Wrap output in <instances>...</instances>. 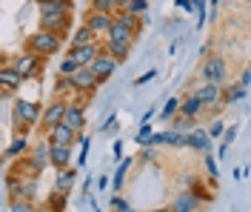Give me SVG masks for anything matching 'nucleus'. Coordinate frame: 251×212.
<instances>
[{
  "label": "nucleus",
  "instance_id": "13d9d810",
  "mask_svg": "<svg viewBox=\"0 0 251 212\" xmlns=\"http://www.w3.org/2000/svg\"><path fill=\"white\" fill-rule=\"evenodd\" d=\"M54 3H69V6H75V0H54Z\"/></svg>",
  "mask_w": 251,
  "mask_h": 212
},
{
  "label": "nucleus",
  "instance_id": "09e8293b",
  "mask_svg": "<svg viewBox=\"0 0 251 212\" xmlns=\"http://www.w3.org/2000/svg\"><path fill=\"white\" fill-rule=\"evenodd\" d=\"M111 155H114V161H120V158H123V141H120V138L111 144Z\"/></svg>",
  "mask_w": 251,
  "mask_h": 212
},
{
  "label": "nucleus",
  "instance_id": "052dcab7",
  "mask_svg": "<svg viewBox=\"0 0 251 212\" xmlns=\"http://www.w3.org/2000/svg\"><path fill=\"white\" fill-rule=\"evenodd\" d=\"M0 212H3V210H0Z\"/></svg>",
  "mask_w": 251,
  "mask_h": 212
},
{
  "label": "nucleus",
  "instance_id": "37998d69",
  "mask_svg": "<svg viewBox=\"0 0 251 212\" xmlns=\"http://www.w3.org/2000/svg\"><path fill=\"white\" fill-rule=\"evenodd\" d=\"M157 72H160V69H146L143 75H137V78H134V86H146L149 81H154V78H157Z\"/></svg>",
  "mask_w": 251,
  "mask_h": 212
},
{
  "label": "nucleus",
  "instance_id": "f257e3e1",
  "mask_svg": "<svg viewBox=\"0 0 251 212\" xmlns=\"http://www.w3.org/2000/svg\"><path fill=\"white\" fill-rule=\"evenodd\" d=\"M63 46H66V40H63L60 34H51V32H46V29H34V32L26 37V52L43 58V61L54 58Z\"/></svg>",
  "mask_w": 251,
  "mask_h": 212
},
{
  "label": "nucleus",
  "instance_id": "72a5a7b5",
  "mask_svg": "<svg viewBox=\"0 0 251 212\" xmlns=\"http://www.w3.org/2000/svg\"><path fill=\"white\" fill-rule=\"evenodd\" d=\"M194 126H197V118H183V115H174L172 118V129L174 132H186L188 135Z\"/></svg>",
  "mask_w": 251,
  "mask_h": 212
},
{
  "label": "nucleus",
  "instance_id": "5701e85b",
  "mask_svg": "<svg viewBox=\"0 0 251 212\" xmlns=\"http://www.w3.org/2000/svg\"><path fill=\"white\" fill-rule=\"evenodd\" d=\"M34 6H37L40 17H51V15H72V12H75V6H69V3H54V0H34Z\"/></svg>",
  "mask_w": 251,
  "mask_h": 212
},
{
  "label": "nucleus",
  "instance_id": "864d4df0",
  "mask_svg": "<svg viewBox=\"0 0 251 212\" xmlns=\"http://www.w3.org/2000/svg\"><path fill=\"white\" fill-rule=\"evenodd\" d=\"M92 183H94V175H89V178L83 181V195H86V198L92 195Z\"/></svg>",
  "mask_w": 251,
  "mask_h": 212
},
{
  "label": "nucleus",
  "instance_id": "7ed1b4c3",
  "mask_svg": "<svg viewBox=\"0 0 251 212\" xmlns=\"http://www.w3.org/2000/svg\"><path fill=\"white\" fill-rule=\"evenodd\" d=\"M40 103L37 100H15V106H12V126H15V132H26L29 135L31 126L40 121Z\"/></svg>",
  "mask_w": 251,
  "mask_h": 212
},
{
  "label": "nucleus",
  "instance_id": "393cba45",
  "mask_svg": "<svg viewBox=\"0 0 251 212\" xmlns=\"http://www.w3.org/2000/svg\"><path fill=\"white\" fill-rule=\"evenodd\" d=\"M114 23H117V26H123V29H128V32L131 34H137V37H140V29H143V23H140V17L137 15H131V12H114Z\"/></svg>",
  "mask_w": 251,
  "mask_h": 212
},
{
  "label": "nucleus",
  "instance_id": "f3484780",
  "mask_svg": "<svg viewBox=\"0 0 251 212\" xmlns=\"http://www.w3.org/2000/svg\"><path fill=\"white\" fill-rule=\"evenodd\" d=\"M72 149L75 147H57V144H49V166L51 169H63V166H72Z\"/></svg>",
  "mask_w": 251,
  "mask_h": 212
},
{
  "label": "nucleus",
  "instance_id": "7c9ffc66",
  "mask_svg": "<svg viewBox=\"0 0 251 212\" xmlns=\"http://www.w3.org/2000/svg\"><path fill=\"white\" fill-rule=\"evenodd\" d=\"M69 198L66 192H57V189H49V198H46V210L49 212H63L66 210V204H69Z\"/></svg>",
  "mask_w": 251,
  "mask_h": 212
},
{
  "label": "nucleus",
  "instance_id": "4be33fe9",
  "mask_svg": "<svg viewBox=\"0 0 251 212\" xmlns=\"http://www.w3.org/2000/svg\"><path fill=\"white\" fill-rule=\"evenodd\" d=\"M205 112V106L200 100L194 98L191 92H186L183 98H180V106H177V115H183V118H200Z\"/></svg>",
  "mask_w": 251,
  "mask_h": 212
},
{
  "label": "nucleus",
  "instance_id": "4468645a",
  "mask_svg": "<svg viewBox=\"0 0 251 212\" xmlns=\"http://www.w3.org/2000/svg\"><path fill=\"white\" fill-rule=\"evenodd\" d=\"M49 144H57V147H77V132H72L66 123H57L51 129L43 132Z\"/></svg>",
  "mask_w": 251,
  "mask_h": 212
},
{
  "label": "nucleus",
  "instance_id": "c85d7f7f",
  "mask_svg": "<svg viewBox=\"0 0 251 212\" xmlns=\"http://www.w3.org/2000/svg\"><path fill=\"white\" fill-rule=\"evenodd\" d=\"M103 52H106V55H111L117 63H126V58L131 55V46H126V43H117V40H106V43H103Z\"/></svg>",
  "mask_w": 251,
  "mask_h": 212
},
{
  "label": "nucleus",
  "instance_id": "bb28decb",
  "mask_svg": "<svg viewBox=\"0 0 251 212\" xmlns=\"http://www.w3.org/2000/svg\"><path fill=\"white\" fill-rule=\"evenodd\" d=\"M131 161H134V158H120V161H117V172L109 178V186L114 192H120L126 186V175H128V169H131Z\"/></svg>",
  "mask_w": 251,
  "mask_h": 212
},
{
  "label": "nucleus",
  "instance_id": "2eb2a0df",
  "mask_svg": "<svg viewBox=\"0 0 251 212\" xmlns=\"http://www.w3.org/2000/svg\"><path fill=\"white\" fill-rule=\"evenodd\" d=\"M83 23H86V26L94 32V37L100 40L103 34L109 32V26L114 23V17L106 15V12H92V9H89V12H86V17H83Z\"/></svg>",
  "mask_w": 251,
  "mask_h": 212
},
{
  "label": "nucleus",
  "instance_id": "c756f323",
  "mask_svg": "<svg viewBox=\"0 0 251 212\" xmlns=\"http://www.w3.org/2000/svg\"><path fill=\"white\" fill-rule=\"evenodd\" d=\"M77 147H80V152H77V158H75V166L83 169V166L89 163V149H92V138H89L86 132H80L77 135Z\"/></svg>",
  "mask_w": 251,
  "mask_h": 212
},
{
  "label": "nucleus",
  "instance_id": "dca6fc26",
  "mask_svg": "<svg viewBox=\"0 0 251 212\" xmlns=\"http://www.w3.org/2000/svg\"><path fill=\"white\" fill-rule=\"evenodd\" d=\"M200 207H203V201L194 195V192H188V189L177 192V195L172 198V204H169L172 212H200Z\"/></svg>",
  "mask_w": 251,
  "mask_h": 212
},
{
  "label": "nucleus",
  "instance_id": "4d7b16f0",
  "mask_svg": "<svg viewBox=\"0 0 251 212\" xmlns=\"http://www.w3.org/2000/svg\"><path fill=\"white\" fill-rule=\"evenodd\" d=\"M146 212H172L169 207H154V210H146Z\"/></svg>",
  "mask_w": 251,
  "mask_h": 212
},
{
  "label": "nucleus",
  "instance_id": "a878e982",
  "mask_svg": "<svg viewBox=\"0 0 251 212\" xmlns=\"http://www.w3.org/2000/svg\"><path fill=\"white\" fill-rule=\"evenodd\" d=\"M26 149H29V135H26V132H15L12 144L6 147V158L15 161V158H20V155H26Z\"/></svg>",
  "mask_w": 251,
  "mask_h": 212
},
{
  "label": "nucleus",
  "instance_id": "39448f33",
  "mask_svg": "<svg viewBox=\"0 0 251 212\" xmlns=\"http://www.w3.org/2000/svg\"><path fill=\"white\" fill-rule=\"evenodd\" d=\"M200 81L217 83V86H226V81H228V61H226L223 55H217V52H208V55H203Z\"/></svg>",
  "mask_w": 251,
  "mask_h": 212
},
{
  "label": "nucleus",
  "instance_id": "49530a36",
  "mask_svg": "<svg viewBox=\"0 0 251 212\" xmlns=\"http://www.w3.org/2000/svg\"><path fill=\"white\" fill-rule=\"evenodd\" d=\"M174 6H177L183 15H191V12H194V3H191V0H174Z\"/></svg>",
  "mask_w": 251,
  "mask_h": 212
},
{
  "label": "nucleus",
  "instance_id": "de8ad7c7",
  "mask_svg": "<svg viewBox=\"0 0 251 212\" xmlns=\"http://www.w3.org/2000/svg\"><path fill=\"white\" fill-rule=\"evenodd\" d=\"M114 123H117V112H109V115H106V121H103V123H100V132L111 129V126H114Z\"/></svg>",
  "mask_w": 251,
  "mask_h": 212
},
{
  "label": "nucleus",
  "instance_id": "6ab92c4d",
  "mask_svg": "<svg viewBox=\"0 0 251 212\" xmlns=\"http://www.w3.org/2000/svg\"><path fill=\"white\" fill-rule=\"evenodd\" d=\"M100 52H103V43L94 40V43H86V46H75V49H69V55L77 61V66H89Z\"/></svg>",
  "mask_w": 251,
  "mask_h": 212
},
{
  "label": "nucleus",
  "instance_id": "6e6d98bb",
  "mask_svg": "<svg viewBox=\"0 0 251 212\" xmlns=\"http://www.w3.org/2000/svg\"><path fill=\"white\" fill-rule=\"evenodd\" d=\"M226 155H228V147H226V144H220V149H217V161H223Z\"/></svg>",
  "mask_w": 251,
  "mask_h": 212
},
{
  "label": "nucleus",
  "instance_id": "9b49d317",
  "mask_svg": "<svg viewBox=\"0 0 251 212\" xmlns=\"http://www.w3.org/2000/svg\"><path fill=\"white\" fill-rule=\"evenodd\" d=\"M117 66H120V63H117V61H114L111 55H106V52H100V55L94 58L92 63H89V69L94 72V78H97V83L103 86V83L109 81V78L114 75V72H117Z\"/></svg>",
  "mask_w": 251,
  "mask_h": 212
},
{
  "label": "nucleus",
  "instance_id": "2f4dec72",
  "mask_svg": "<svg viewBox=\"0 0 251 212\" xmlns=\"http://www.w3.org/2000/svg\"><path fill=\"white\" fill-rule=\"evenodd\" d=\"M51 92H54V98H63V100H69V103H72V98H75L72 81H69V78H60V75L54 78V89H51Z\"/></svg>",
  "mask_w": 251,
  "mask_h": 212
},
{
  "label": "nucleus",
  "instance_id": "423d86ee",
  "mask_svg": "<svg viewBox=\"0 0 251 212\" xmlns=\"http://www.w3.org/2000/svg\"><path fill=\"white\" fill-rule=\"evenodd\" d=\"M72 81V89H75V95H86V98H94L97 95V89H100V83L94 78V72L89 66H80L77 72L69 78Z\"/></svg>",
  "mask_w": 251,
  "mask_h": 212
},
{
  "label": "nucleus",
  "instance_id": "58836bf2",
  "mask_svg": "<svg viewBox=\"0 0 251 212\" xmlns=\"http://www.w3.org/2000/svg\"><path fill=\"white\" fill-rule=\"evenodd\" d=\"M9 212H37V204L34 201H20V198H15V201H9Z\"/></svg>",
  "mask_w": 251,
  "mask_h": 212
},
{
  "label": "nucleus",
  "instance_id": "20e7f679",
  "mask_svg": "<svg viewBox=\"0 0 251 212\" xmlns=\"http://www.w3.org/2000/svg\"><path fill=\"white\" fill-rule=\"evenodd\" d=\"M6 192H9V201H34L37 198V175H26V172H12L6 178Z\"/></svg>",
  "mask_w": 251,
  "mask_h": 212
},
{
  "label": "nucleus",
  "instance_id": "a18cd8bd",
  "mask_svg": "<svg viewBox=\"0 0 251 212\" xmlns=\"http://www.w3.org/2000/svg\"><path fill=\"white\" fill-rule=\"evenodd\" d=\"M223 129H226V123H223V121H214V123H211L205 132H208V138L214 141V138H220V135H223Z\"/></svg>",
  "mask_w": 251,
  "mask_h": 212
},
{
  "label": "nucleus",
  "instance_id": "b1692460",
  "mask_svg": "<svg viewBox=\"0 0 251 212\" xmlns=\"http://www.w3.org/2000/svg\"><path fill=\"white\" fill-rule=\"evenodd\" d=\"M20 86H23V78L17 75L15 69L9 63L0 66V89H3V92H17Z\"/></svg>",
  "mask_w": 251,
  "mask_h": 212
},
{
  "label": "nucleus",
  "instance_id": "603ef678",
  "mask_svg": "<svg viewBox=\"0 0 251 212\" xmlns=\"http://www.w3.org/2000/svg\"><path fill=\"white\" fill-rule=\"evenodd\" d=\"M249 81H251V72H249V66H246V69H243V72H240V86H246V89H249Z\"/></svg>",
  "mask_w": 251,
  "mask_h": 212
},
{
  "label": "nucleus",
  "instance_id": "f03ea898",
  "mask_svg": "<svg viewBox=\"0 0 251 212\" xmlns=\"http://www.w3.org/2000/svg\"><path fill=\"white\" fill-rule=\"evenodd\" d=\"M43 169H49V141L40 138L37 144H29L26 155H20L17 163V172H26V175H40Z\"/></svg>",
  "mask_w": 251,
  "mask_h": 212
},
{
  "label": "nucleus",
  "instance_id": "473e14b6",
  "mask_svg": "<svg viewBox=\"0 0 251 212\" xmlns=\"http://www.w3.org/2000/svg\"><path fill=\"white\" fill-rule=\"evenodd\" d=\"M203 183H205V181H200V178H194V175H191V178L186 181V189H188V192H194V195L200 198L203 204H208V201H211V192L205 189Z\"/></svg>",
  "mask_w": 251,
  "mask_h": 212
},
{
  "label": "nucleus",
  "instance_id": "3c124183",
  "mask_svg": "<svg viewBox=\"0 0 251 212\" xmlns=\"http://www.w3.org/2000/svg\"><path fill=\"white\" fill-rule=\"evenodd\" d=\"M151 118H157V106H149V109H146V112L140 115V123H149Z\"/></svg>",
  "mask_w": 251,
  "mask_h": 212
},
{
  "label": "nucleus",
  "instance_id": "412c9836",
  "mask_svg": "<svg viewBox=\"0 0 251 212\" xmlns=\"http://www.w3.org/2000/svg\"><path fill=\"white\" fill-rule=\"evenodd\" d=\"M69 49H75V46H86V43H94L97 37H94V32L86 26V23H75V29L69 32Z\"/></svg>",
  "mask_w": 251,
  "mask_h": 212
},
{
  "label": "nucleus",
  "instance_id": "6e6552de",
  "mask_svg": "<svg viewBox=\"0 0 251 212\" xmlns=\"http://www.w3.org/2000/svg\"><path fill=\"white\" fill-rule=\"evenodd\" d=\"M37 29H46V32H51V34H60L63 40H66V37H69V32L75 29V20H72V15L40 17V20H37Z\"/></svg>",
  "mask_w": 251,
  "mask_h": 212
},
{
  "label": "nucleus",
  "instance_id": "8fccbe9b",
  "mask_svg": "<svg viewBox=\"0 0 251 212\" xmlns=\"http://www.w3.org/2000/svg\"><path fill=\"white\" fill-rule=\"evenodd\" d=\"M140 161H143V163H151V161H154V147H143Z\"/></svg>",
  "mask_w": 251,
  "mask_h": 212
},
{
  "label": "nucleus",
  "instance_id": "0eeeda50",
  "mask_svg": "<svg viewBox=\"0 0 251 212\" xmlns=\"http://www.w3.org/2000/svg\"><path fill=\"white\" fill-rule=\"evenodd\" d=\"M12 69H15L17 75H20V78H23V81H29V78H37V75H40V66H43V58H37V55H31V52H20V55H17L15 61H12Z\"/></svg>",
  "mask_w": 251,
  "mask_h": 212
},
{
  "label": "nucleus",
  "instance_id": "aec40b11",
  "mask_svg": "<svg viewBox=\"0 0 251 212\" xmlns=\"http://www.w3.org/2000/svg\"><path fill=\"white\" fill-rule=\"evenodd\" d=\"M186 147L188 149H197V152H211L214 141L208 138V132H205V129H197V126H194V129L186 135Z\"/></svg>",
  "mask_w": 251,
  "mask_h": 212
},
{
  "label": "nucleus",
  "instance_id": "bf43d9fd",
  "mask_svg": "<svg viewBox=\"0 0 251 212\" xmlns=\"http://www.w3.org/2000/svg\"><path fill=\"white\" fill-rule=\"evenodd\" d=\"M126 212H137V210H131V207H128V210H126Z\"/></svg>",
  "mask_w": 251,
  "mask_h": 212
},
{
  "label": "nucleus",
  "instance_id": "c9c22d12",
  "mask_svg": "<svg viewBox=\"0 0 251 212\" xmlns=\"http://www.w3.org/2000/svg\"><path fill=\"white\" fill-rule=\"evenodd\" d=\"M203 169H205V175L217 183V178H220V166H217V158L211 155V152H205V158H203Z\"/></svg>",
  "mask_w": 251,
  "mask_h": 212
},
{
  "label": "nucleus",
  "instance_id": "f704fd0d",
  "mask_svg": "<svg viewBox=\"0 0 251 212\" xmlns=\"http://www.w3.org/2000/svg\"><path fill=\"white\" fill-rule=\"evenodd\" d=\"M77 69H80L77 61H75L72 55H66V58L60 61V66H57V75H60V78H72V75H75Z\"/></svg>",
  "mask_w": 251,
  "mask_h": 212
},
{
  "label": "nucleus",
  "instance_id": "79ce46f5",
  "mask_svg": "<svg viewBox=\"0 0 251 212\" xmlns=\"http://www.w3.org/2000/svg\"><path fill=\"white\" fill-rule=\"evenodd\" d=\"M128 207H131V204H128L120 192H114V195H111V212H126Z\"/></svg>",
  "mask_w": 251,
  "mask_h": 212
},
{
  "label": "nucleus",
  "instance_id": "a19ab883",
  "mask_svg": "<svg viewBox=\"0 0 251 212\" xmlns=\"http://www.w3.org/2000/svg\"><path fill=\"white\" fill-rule=\"evenodd\" d=\"M194 3V12H197V29H203L205 26V3L208 0H191Z\"/></svg>",
  "mask_w": 251,
  "mask_h": 212
},
{
  "label": "nucleus",
  "instance_id": "cd10ccee",
  "mask_svg": "<svg viewBox=\"0 0 251 212\" xmlns=\"http://www.w3.org/2000/svg\"><path fill=\"white\" fill-rule=\"evenodd\" d=\"M106 40H117V43H126V46H134L137 43V34H131L128 29H123V26H117V23H111L109 32L103 34Z\"/></svg>",
  "mask_w": 251,
  "mask_h": 212
},
{
  "label": "nucleus",
  "instance_id": "ea45409f",
  "mask_svg": "<svg viewBox=\"0 0 251 212\" xmlns=\"http://www.w3.org/2000/svg\"><path fill=\"white\" fill-rule=\"evenodd\" d=\"M126 12H131V15H146L149 12V0H128V6H126Z\"/></svg>",
  "mask_w": 251,
  "mask_h": 212
},
{
  "label": "nucleus",
  "instance_id": "c03bdc74",
  "mask_svg": "<svg viewBox=\"0 0 251 212\" xmlns=\"http://www.w3.org/2000/svg\"><path fill=\"white\" fill-rule=\"evenodd\" d=\"M220 138H223V144H226V147H231V144H234V138H237V126H234V123H231V126H226Z\"/></svg>",
  "mask_w": 251,
  "mask_h": 212
},
{
  "label": "nucleus",
  "instance_id": "9d476101",
  "mask_svg": "<svg viewBox=\"0 0 251 212\" xmlns=\"http://www.w3.org/2000/svg\"><path fill=\"white\" fill-rule=\"evenodd\" d=\"M194 98L203 103L205 109H220V86L217 83H205V81H200L197 86H191L188 89Z\"/></svg>",
  "mask_w": 251,
  "mask_h": 212
},
{
  "label": "nucleus",
  "instance_id": "f8f14e48",
  "mask_svg": "<svg viewBox=\"0 0 251 212\" xmlns=\"http://www.w3.org/2000/svg\"><path fill=\"white\" fill-rule=\"evenodd\" d=\"M60 123H66V126H69V129L72 132H86V103H69V106H66V112H63V121Z\"/></svg>",
  "mask_w": 251,
  "mask_h": 212
},
{
  "label": "nucleus",
  "instance_id": "5fc2aeb1",
  "mask_svg": "<svg viewBox=\"0 0 251 212\" xmlns=\"http://www.w3.org/2000/svg\"><path fill=\"white\" fill-rule=\"evenodd\" d=\"M97 189H109V175H100L97 178Z\"/></svg>",
  "mask_w": 251,
  "mask_h": 212
},
{
  "label": "nucleus",
  "instance_id": "ddd939ff",
  "mask_svg": "<svg viewBox=\"0 0 251 212\" xmlns=\"http://www.w3.org/2000/svg\"><path fill=\"white\" fill-rule=\"evenodd\" d=\"M75 183H77V166L75 163L72 166H63V169H54V186L51 189L72 195L75 192Z\"/></svg>",
  "mask_w": 251,
  "mask_h": 212
},
{
  "label": "nucleus",
  "instance_id": "1a4fd4ad",
  "mask_svg": "<svg viewBox=\"0 0 251 212\" xmlns=\"http://www.w3.org/2000/svg\"><path fill=\"white\" fill-rule=\"evenodd\" d=\"M66 106H69V100H63V98H51V103L40 109V121H37V123L43 126V132L60 123V121H63V112H66Z\"/></svg>",
  "mask_w": 251,
  "mask_h": 212
},
{
  "label": "nucleus",
  "instance_id": "4c0bfd02",
  "mask_svg": "<svg viewBox=\"0 0 251 212\" xmlns=\"http://www.w3.org/2000/svg\"><path fill=\"white\" fill-rule=\"evenodd\" d=\"M177 106H180V98H169L166 103H163V109H160V115H157V118H163V121H172L174 115H177Z\"/></svg>",
  "mask_w": 251,
  "mask_h": 212
},
{
  "label": "nucleus",
  "instance_id": "a211bd4d",
  "mask_svg": "<svg viewBox=\"0 0 251 212\" xmlns=\"http://www.w3.org/2000/svg\"><path fill=\"white\" fill-rule=\"evenodd\" d=\"M249 98V89L240 86V83H228V86H220V106H234L240 100Z\"/></svg>",
  "mask_w": 251,
  "mask_h": 212
},
{
  "label": "nucleus",
  "instance_id": "e433bc0d",
  "mask_svg": "<svg viewBox=\"0 0 251 212\" xmlns=\"http://www.w3.org/2000/svg\"><path fill=\"white\" fill-rule=\"evenodd\" d=\"M151 132H154L151 121H149V123H140V129H137V135H134V144H137V147H151V144H149Z\"/></svg>",
  "mask_w": 251,
  "mask_h": 212
}]
</instances>
